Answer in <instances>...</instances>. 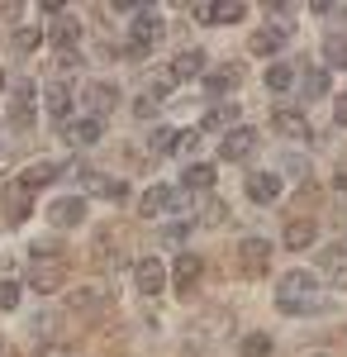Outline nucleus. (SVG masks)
Masks as SVG:
<instances>
[{
    "label": "nucleus",
    "mask_w": 347,
    "mask_h": 357,
    "mask_svg": "<svg viewBox=\"0 0 347 357\" xmlns=\"http://www.w3.org/2000/svg\"><path fill=\"white\" fill-rule=\"evenodd\" d=\"M323 281L314 272H304V267H295V272L281 276V286H276V310L281 314H291V319H309V314H323L328 301L319 296Z\"/></svg>",
    "instance_id": "nucleus-1"
},
{
    "label": "nucleus",
    "mask_w": 347,
    "mask_h": 357,
    "mask_svg": "<svg viewBox=\"0 0 347 357\" xmlns=\"http://www.w3.org/2000/svg\"><path fill=\"white\" fill-rule=\"evenodd\" d=\"M162 33H167V20H162L157 5H138L134 24H129V43H124V57L129 62H143V57L153 53L162 43Z\"/></svg>",
    "instance_id": "nucleus-2"
},
{
    "label": "nucleus",
    "mask_w": 347,
    "mask_h": 357,
    "mask_svg": "<svg viewBox=\"0 0 347 357\" xmlns=\"http://www.w3.org/2000/svg\"><path fill=\"white\" fill-rule=\"evenodd\" d=\"M134 286H138V296L157 301L162 291L171 286V267H167L162 257H138V262H134Z\"/></svg>",
    "instance_id": "nucleus-3"
},
{
    "label": "nucleus",
    "mask_w": 347,
    "mask_h": 357,
    "mask_svg": "<svg viewBox=\"0 0 347 357\" xmlns=\"http://www.w3.org/2000/svg\"><path fill=\"white\" fill-rule=\"evenodd\" d=\"M257 143H262V134H257L252 124H238V129H229V134L219 138V158H224V162H247V158L257 153Z\"/></svg>",
    "instance_id": "nucleus-4"
},
{
    "label": "nucleus",
    "mask_w": 347,
    "mask_h": 357,
    "mask_svg": "<svg viewBox=\"0 0 347 357\" xmlns=\"http://www.w3.org/2000/svg\"><path fill=\"white\" fill-rule=\"evenodd\" d=\"M291 33H295L291 20H276V24L257 29V33L247 38V53H252V57H276L281 48H286V38H291Z\"/></svg>",
    "instance_id": "nucleus-5"
},
{
    "label": "nucleus",
    "mask_w": 347,
    "mask_h": 357,
    "mask_svg": "<svg viewBox=\"0 0 347 357\" xmlns=\"http://www.w3.org/2000/svg\"><path fill=\"white\" fill-rule=\"evenodd\" d=\"M176 200H181V191L167 186V181H157V186H148V191L138 195V215H143V220H153V215H176Z\"/></svg>",
    "instance_id": "nucleus-6"
},
{
    "label": "nucleus",
    "mask_w": 347,
    "mask_h": 357,
    "mask_svg": "<svg viewBox=\"0 0 347 357\" xmlns=\"http://www.w3.org/2000/svg\"><path fill=\"white\" fill-rule=\"evenodd\" d=\"M286 191V176L281 172H247V200L252 205H276Z\"/></svg>",
    "instance_id": "nucleus-7"
},
{
    "label": "nucleus",
    "mask_w": 347,
    "mask_h": 357,
    "mask_svg": "<svg viewBox=\"0 0 347 357\" xmlns=\"http://www.w3.org/2000/svg\"><path fill=\"white\" fill-rule=\"evenodd\" d=\"M200 276H205V262L195 257V252H176V262H171V281H176V296L190 301V291L200 286Z\"/></svg>",
    "instance_id": "nucleus-8"
},
{
    "label": "nucleus",
    "mask_w": 347,
    "mask_h": 357,
    "mask_svg": "<svg viewBox=\"0 0 347 357\" xmlns=\"http://www.w3.org/2000/svg\"><path fill=\"white\" fill-rule=\"evenodd\" d=\"M48 224L53 229H77V224H86V195H57L53 205H48Z\"/></svg>",
    "instance_id": "nucleus-9"
},
{
    "label": "nucleus",
    "mask_w": 347,
    "mask_h": 357,
    "mask_svg": "<svg viewBox=\"0 0 347 357\" xmlns=\"http://www.w3.org/2000/svg\"><path fill=\"white\" fill-rule=\"evenodd\" d=\"M171 77H176V82H205V77H210V53H205V48L176 53L171 57Z\"/></svg>",
    "instance_id": "nucleus-10"
},
{
    "label": "nucleus",
    "mask_w": 347,
    "mask_h": 357,
    "mask_svg": "<svg viewBox=\"0 0 347 357\" xmlns=\"http://www.w3.org/2000/svg\"><path fill=\"white\" fill-rule=\"evenodd\" d=\"M81 100H86V114L105 119V114L114 110V105H119V86H114V82H86Z\"/></svg>",
    "instance_id": "nucleus-11"
},
{
    "label": "nucleus",
    "mask_w": 347,
    "mask_h": 357,
    "mask_svg": "<svg viewBox=\"0 0 347 357\" xmlns=\"http://www.w3.org/2000/svg\"><path fill=\"white\" fill-rule=\"evenodd\" d=\"M0 205H5V224H24L29 210H33V191H29L24 181H10L0 191Z\"/></svg>",
    "instance_id": "nucleus-12"
},
{
    "label": "nucleus",
    "mask_w": 347,
    "mask_h": 357,
    "mask_svg": "<svg viewBox=\"0 0 347 357\" xmlns=\"http://www.w3.org/2000/svg\"><path fill=\"white\" fill-rule=\"evenodd\" d=\"M33 100H38V86L15 82V91H10V124H15V129H29V124H33Z\"/></svg>",
    "instance_id": "nucleus-13"
},
{
    "label": "nucleus",
    "mask_w": 347,
    "mask_h": 357,
    "mask_svg": "<svg viewBox=\"0 0 347 357\" xmlns=\"http://www.w3.org/2000/svg\"><path fill=\"white\" fill-rule=\"evenodd\" d=\"M271 252H276V248H271L267 238H257V234H252V238H242V243H238L242 272H247V276H262V272L271 267Z\"/></svg>",
    "instance_id": "nucleus-14"
},
{
    "label": "nucleus",
    "mask_w": 347,
    "mask_h": 357,
    "mask_svg": "<svg viewBox=\"0 0 347 357\" xmlns=\"http://www.w3.org/2000/svg\"><path fill=\"white\" fill-rule=\"evenodd\" d=\"M238 82H242V67H238V62H233V67H214L210 77H205V96L219 105V100H229V96L238 91Z\"/></svg>",
    "instance_id": "nucleus-15"
},
{
    "label": "nucleus",
    "mask_w": 347,
    "mask_h": 357,
    "mask_svg": "<svg viewBox=\"0 0 347 357\" xmlns=\"http://www.w3.org/2000/svg\"><path fill=\"white\" fill-rule=\"evenodd\" d=\"M229 129H238V100H219L205 110L200 119V134H229Z\"/></svg>",
    "instance_id": "nucleus-16"
},
{
    "label": "nucleus",
    "mask_w": 347,
    "mask_h": 357,
    "mask_svg": "<svg viewBox=\"0 0 347 357\" xmlns=\"http://www.w3.org/2000/svg\"><path fill=\"white\" fill-rule=\"evenodd\" d=\"M100 138H105V119H95V114H81V119L67 124V143L72 148H95Z\"/></svg>",
    "instance_id": "nucleus-17"
},
{
    "label": "nucleus",
    "mask_w": 347,
    "mask_h": 357,
    "mask_svg": "<svg viewBox=\"0 0 347 357\" xmlns=\"http://www.w3.org/2000/svg\"><path fill=\"white\" fill-rule=\"evenodd\" d=\"M43 105H48V119H57V124L67 129V124H72V105H77V100H72V86L53 82L48 91H43Z\"/></svg>",
    "instance_id": "nucleus-18"
},
{
    "label": "nucleus",
    "mask_w": 347,
    "mask_h": 357,
    "mask_svg": "<svg viewBox=\"0 0 347 357\" xmlns=\"http://www.w3.org/2000/svg\"><path fill=\"white\" fill-rule=\"evenodd\" d=\"M319 243V224L314 220H291L281 229V248H291V252H304V248Z\"/></svg>",
    "instance_id": "nucleus-19"
},
{
    "label": "nucleus",
    "mask_w": 347,
    "mask_h": 357,
    "mask_svg": "<svg viewBox=\"0 0 347 357\" xmlns=\"http://www.w3.org/2000/svg\"><path fill=\"white\" fill-rule=\"evenodd\" d=\"M271 129L286 138H309L314 129H309V119H304V110H291V105H281V110H271Z\"/></svg>",
    "instance_id": "nucleus-20"
},
{
    "label": "nucleus",
    "mask_w": 347,
    "mask_h": 357,
    "mask_svg": "<svg viewBox=\"0 0 347 357\" xmlns=\"http://www.w3.org/2000/svg\"><path fill=\"white\" fill-rule=\"evenodd\" d=\"M62 272H67V262H33L29 267V286L38 296H53L57 286H62Z\"/></svg>",
    "instance_id": "nucleus-21"
},
{
    "label": "nucleus",
    "mask_w": 347,
    "mask_h": 357,
    "mask_svg": "<svg viewBox=\"0 0 347 357\" xmlns=\"http://www.w3.org/2000/svg\"><path fill=\"white\" fill-rule=\"evenodd\" d=\"M262 86H267L271 96H291L295 86H300V72H295L291 62H271L267 72H262Z\"/></svg>",
    "instance_id": "nucleus-22"
},
{
    "label": "nucleus",
    "mask_w": 347,
    "mask_h": 357,
    "mask_svg": "<svg viewBox=\"0 0 347 357\" xmlns=\"http://www.w3.org/2000/svg\"><path fill=\"white\" fill-rule=\"evenodd\" d=\"M242 15H247V5H195V20L200 24H238Z\"/></svg>",
    "instance_id": "nucleus-23"
},
{
    "label": "nucleus",
    "mask_w": 347,
    "mask_h": 357,
    "mask_svg": "<svg viewBox=\"0 0 347 357\" xmlns=\"http://www.w3.org/2000/svg\"><path fill=\"white\" fill-rule=\"evenodd\" d=\"M328 96V67H304L300 72V100H323Z\"/></svg>",
    "instance_id": "nucleus-24"
},
{
    "label": "nucleus",
    "mask_w": 347,
    "mask_h": 357,
    "mask_svg": "<svg viewBox=\"0 0 347 357\" xmlns=\"http://www.w3.org/2000/svg\"><path fill=\"white\" fill-rule=\"evenodd\" d=\"M210 186H214V167L210 162H186L181 181H176V191H210Z\"/></svg>",
    "instance_id": "nucleus-25"
},
{
    "label": "nucleus",
    "mask_w": 347,
    "mask_h": 357,
    "mask_svg": "<svg viewBox=\"0 0 347 357\" xmlns=\"http://www.w3.org/2000/svg\"><path fill=\"white\" fill-rule=\"evenodd\" d=\"M323 67L328 72H347V33H338V29L323 38Z\"/></svg>",
    "instance_id": "nucleus-26"
},
{
    "label": "nucleus",
    "mask_w": 347,
    "mask_h": 357,
    "mask_svg": "<svg viewBox=\"0 0 347 357\" xmlns=\"http://www.w3.org/2000/svg\"><path fill=\"white\" fill-rule=\"evenodd\" d=\"M48 38H53L57 53H77V48H81V24H77V20H57Z\"/></svg>",
    "instance_id": "nucleus-27"
},
{
    "label": "nucleus",
    "mask_w": 347,
    "mask_h": 357,
    "mask_svg": "<svg viewBox=\"0 0 347 357\" xmlns=\"http://www.w3.org/2000/svg\"><path fill=\"white\" fill-rule=\"evenodd\" d=\"M105 301H109V286H77V291L67 296L72 310H100Z\"/></svg>",
    "instance_id": "nucleus-28"
},
{
    "label": "nucleus",
    "mask_w": 347,
    "mask_h": 357,
    "mask_svg": "<svg viewBox=\"0 0 347 357\" xmlns=\"http://www.w3.org/2000/svg\"><path fill=\"white\" fill-rule=\"evenodd\" d=\"M190 229H195V220H167L157 229V243L162 248H181V243H190Z\"/></svg>",
    "instance_id": "nucleus-29"
},
{
    "label": "nucleus",
    "mask_w": 347,
    "mask_h": 357,
    "mask_svg": "<svg viewBox=\"0 0 347 357\" xmlns=\"http://www.w3.org/2000/svg\"><path fill=\"white\" fill-rule=\"evenodd\" d=\"M176 143H181V129H171V124L148 129V153H176Z\"/></svg>",
    "instance_id": "nucleus-30"
},
{
    "label": "nucleus",
    "mask_w": 347,
    "mask_h": 357,
    "mask_svg": "<svg viewBox=\"0 0 347 357\" xmlns=\"http://www.w3.org/2000/svg\"><path fill=\"white\" fill-rule=\"evenodd\" d=\"M57 172H62L57 162H33V167H24V176H20V181H24L29 191H38V186H48V181H57Z\"/></svg>",
    "instance_id": "nucleus-31"
},
{
    "label": "nucleus",
    "mask_w": 347,
    "mask_h": 357,
    "mask_svg": "<svg viewBox=\"0 0 347 357\" xmlns=\"http://www.w3.org/2000/svg\"><path fill=\"white\" fill-rule=\"evenodd\" d=\"M271 348H276V343H271V333H242V343H238V353L242 357H271Z\"/></svg>",
    "instance_id": "nucleus-32"
},
{
    "label": "nucleus",
    "mask_w": 347,
    "mask_h": 357,
    "mask_svg": "<svg viewBox=\"0 0 347 357\" xmlns=\"http://www.w3.org/2000/svg\"><path fill=\"white\" fill-rule=\"evenodd\" d=\"M10 43H15V53L24 57V53H33V48H38V43H43V29H33V24L15 29V38H10Z\"/></svg>",
    "instance_id": "nucleus-33"
},
{
    "label": "nucleus",
    "mask_w": 347,
    "mask_h": 357,
    "mask_svg": "<svg viewBox=\"0 0 347 357\" xmlns=\"http://www.w3.org/2000/svg\"><path fill=\"white\" fill-rule=\"evenodd\" d=\"M162 110V100H157V96H153V91H143V96H138V100H134V114H138V119H143V124H148V119H153V114H157Z\"/></svg>",
    "instance_id": "nucleus-34"
},
{
    "label": "nucleus",
    "mask_w": 347,
    "mask_h": 357,
    "mask_svg": "<svg viewBox=\"0 0 347 357\" xmlns=\"http://www.w3.org/2000/svg\"><path fill=\"white\" fill-rule=\"evenodd\" d=\"M224 220H229L224 200H205V210H200V224H224Z\"/></svg>",
    "instance_id": "nucleus-35"
},
{
    "label": "nucleus",
    "mask_w": 347,
    "mask_h": 357,
    "mask_svg": "<svg viewBox=\"0 0 347 357\" xmlns=\"http://www.w3.org/2000/svg\"><path fill=\"white\" fill-rule=\"evenodd\" d=\"M343 252H347L343 243H328V248H319V267H343Z\"/></svg>",
    "instance_id": "nucleus-36"
},
{
    "label": "nucleus",
    "mask_w": 347,
    "mask_h": 357,
    "mask_svg": "<svg viewBox=\"0 0 347 357\" xmlns=\"http://www.w3.org/2000/svg\"><path fill=\"white\" fill-rule=\"evenodd\" d=\"M20 305V281H0V310H15Z\"/></svg>",
    "instance_id": "nucleus-37"
},
{
    "label": "nucleus",
    "mask_w": 347,
    "mask_h": 357,
    "mask_svg": "<svg viewBox=\"0 0 347 357\" xmlns=\"http://www.w3.org/2000/svg\"><path fill=\"white\" fill-rule=\"evenodd\" d=\"M195 148H200V129H181V143H176V153H181V158H190Z\"/></svg>",
    "instance_id": "nucleus-38"
},
{
    "label": "nucleus",
    "mask_w": 347,
    "mask_h": 357,
    "mask_svg": "<svg viewBox=\"0 0 347 357\" xmlns=\"http://www.w3.org/2000/svg\"><path fill=\"white\" fill-rule=\"evenodd\" d=\"M53 324H57V314H48V310H43V314H33V338H48Z\"/></svg>",
    "instance_id": "nucleus-39"
},
{
    "label": "nucleus",
    "mask_w": 347,
    "mask_h": 357,
    "mask_svg": "<svg viewBox=\"0 0 347 357\" xmlns=\"http://www.w3.org/2000/svg\"><path fill=\"white\" fill-rule=\"evenodd\" d=\"M281 167H286V176H309V162H304V158H295V153Z\"/></svg>",
    "instance_id": "nucleus-40"
},
{
    "label": "nucleus",
    "mask_w": 347,
    "mask_h": 357,
    "mask_svg": "<svg viewBox=\"0 0 347 357\" xmlns=\"http://www.w3.org/2000/svg\"><path fill=\"white\" fill-rule=\"evenodd\" d=\"M328 291H347V262H343V267H333V272H328Z\"/></svg>",
    "instance_id": "nucleus-41"
},
{
    "label": "nucleus",
    "mask_w": 347,
    "mask_h": 357,
    "mask_svg": "<svg viewBox=\"0 0 347 357\" xmlns=\"http://www.w3.org/2000/svg\"><path fill=\"white\" fill-rule=\"evenodd\" d=\"M333 124H338V129H347V91L333 100Z\"/></svg>",
    "instance_id": "nucleus-42"
},
{
    "label": "nucleus",
    "mask_w": 347,
    "mask_h": 357,
    "mask_svg": "<svg viewBox=\"0 0 347 357\" xmlns=\"http://www.w3.org/2000/svg\"><path fill=\"white\" fill-rule=\"evenodd\" d=\"M77 67H81V53H62V57H57V72H62V77L77 72Z\"/></svg>",
    "instance_id": "nucleus-43"
},
{
    "label": "nucleus",
    "mask_w": 347,
    "mask_h": 357,
    "mask_svg": "<svg viewBox=\"0 0 347 357\" xmlns=\"http://www.w3.org/2000/svg\"><path fill=\"white\" fill-rule=\"evenodd\" d=\"M333 191H338V195H347V176H343V172H338V181H333Z\"/></svg>",
    "instance_id": "nucleus-44"
},
{
    "label": "nucleus",
    "mask_w": 347,
    "mask_h": 357,
    "mask_svg": "<svg viewBox=\"0 0 347 357\" xmlns=\"http://www.w3.org/2000/svg\"><path fill=\"white\" fill-rule=\"evenodd\" d=\"M43 357H67V348H43Z\"/></svg>",
    "instance_id": "nucleus-45"
},
{
    "label": "nucleus",
    "mask_w": 347,
    "mask_h": 357,
    "mask_svg": "<svg viewBox=\"0 0 347 357\" xmlns=\"http://www.w3.org/2000/svg\"><path fill=\"white\" fill-rule=\"evenodd\" d=\"M309 357H333V353H309Z\"/></svg>",
    "instance_id": "nucleus-46"
},
{
    "label": "nucleus",
    "mask_w": 347,
    "mask_h": 357,
    "mask_svg": "<svg viewBox=\"0 0 347 357\" xmlns=\"http://www.w3.org/2000/svg\"><path fill=\"white\" fill-rule=\"evenodd\" d=\"M0 91H5V72H0Z\"/></svg>",
    "instance_id": "nucleus-47"
}]
</instances>
